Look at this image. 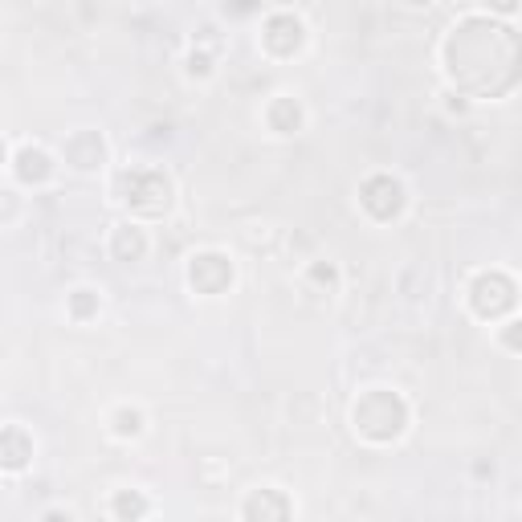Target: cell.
Wrapping results in <instances>:
<instances>
[{"label": "cell", "mask_w": 522, "mask_h": 522, "mask_svg": "<svg viewBox=\"0 0 522 522\" xmlns=\"http://www.w3.org/2000/svg\"><path fill=\"white\" fill-rule=\"evenodd\" d=\"M449 78L473 98H502L522 82V37L490 17H469L445 45Z\"/></svg>", "instance_id": "cell-1"}, {"label": "cell", "mask_w": 522, "mask_h": 522, "mask_svg": "<svg viewBox=\"0 0 522 522\" xmlns=\"http://www.w3.org/2000/svg\"><path fill=\"white\" fill-rule=\"evenodd\" d=\"M404 425H408V404L388 388H372L355 404V429L376 445L396 441L404 433Z\"/></svg>", "instance_id": "cell-2"}, {"label": "cell", "mask_w": 522, "mask_h": 522, "mask_svg": "<svg viewBox=\"0 0 522 522\" xmlns=\"http://www.w3.org/2000/svg\"><path fill=\"white\" fill-rule=\"evenodd\" d=\"M123 200L139 217H160L172 204V184L160 168H135L123 176Z\"/></svg>", "instance_id": "cell-3"}, {"label": "cell", "mask_w": 522, "mask_h": 522, "mask_svg": "<svg viewBox=\"0 0 522 522\" xmlns=\"http://www.w3.org/2000/svg\"><path fill=\"white\" fill-rule=\"evenodd\" d=\"M469 302H473V310L482 319H502L506 310H514L518 290H514V282L506 274H482L478 282L469 286Z\"/></svg>", "instance_id": "cell-4"}, {"label": "cell", "mask_w": 522, "mask_h": 522, "mask_svg": "<svg viewBox=\"0 0 522 522\" xmlns=\"http://www.w3.org/2000/svg\"><path fill=\"white\" fill-rule=\"evenodd\" d=\"M359 200L376 221H392V217L404 208V188H400L392 176H372L359 188Z\"/></svg>", "instance_id": "cell-5"}, {"label": "cell", "mask_w": 522, "mask_h": 522, "mask_svg": "<svg viewBox=\"0 0 522 522\" xmlns=\"http://www.w3.org/2000/svg\"><path fill=\"white\" fill-rule=\"evenodd\" d=\"M188 282H192V290H200V294H225V290H229V282H233L229 257H221V253L192 257V266H188Z\"/></svg>", "instance_id": "cell-6"}, {"label": "cell", "mask_w": 522, "mask_h": 522, "mask_svg": "<svg viewBox=\"0 0 522 522\" xmlns=\"http://www.w3.org/2000/svg\"><path fill=\"white\" fill-rule=\"evenodd\" d=\"M245 522H290V498L282 490H257L245 502Z\"/></svg>", "instance_id": "cell-7"}, {"label": "cell", "mask_w": 522, "mask_h": 522, "mask_svg": "<svg viewBox=\"0 0 522 522\" xmlns=\"http://www.w3.org/2000/svg\"><path fill=\"white\" fill-rule=\"evenodd\" d=\"M261 41H266V49H274V54H294L302 45V21L290 17V13H274V17L266 21Z\"/></svg>", "instance_id": "cell-8"}, {"label": "cell", "mask_w": 522, "mask_h": 522, "mask_svg": "<svg viewBox=\"0 0 522 522\" xmlns=\"http://www.w3.org/2000/svg\"><path fill=\"white\" fill-rule=\"evenodd\" d=\"M102 155H107V147H102V135H98V131H82V135H74V139L66 143V160H70L74 168H82V172L98 168Z\"/></svg>", "instance_id": "cell-9"}, {"label": "cell", "mask_w": 522, "mask_h": 522, "mask_svg": "<svg viewBox=\"0 0 522 522\" xmlns=\"http://www.w3.org/2000/svg\"><path fill=\"white\" fill-rule=\"evenodd\" d=\"M49 172H54V164H49V155H45L41 147H25L17 155V176L29 180V184H41Z\"/></svg>", "instance_id": "cell-10"}, {"label": "cell", "mask_w": 522, "mask_h": 522, "mask_svg": "<svg viewBox=\"0 0 522 522\" xmlns=\"http://www.w3.org/2000/svg\"><path fill=\"white\" fill-rule=\"evenodd\" d=\"M0 445H4V469H21L29 457H33V441H29L17 425L4 429V441Z\"/></svg>", "instance_id": "cell-11"}, {"label": "cell", "mask_w": 522, "mask_h": 522, "mask_svg": "<svg viewBox=\"0 0 522 522\" xmlns=\"http://www.w3.org/2000/svg\"><path fill=\"white\" fill-rule=\"evenodd\" d=\"M111 249H115L119 261H139L143 249H147V241H143V233H139V229L123 225V229H115V241H111Z\"/></svg>", "instance_id": "cell-12"}, {"label": "cell", "mask_w": 522, "mask_h": 522, "mask_svg": "<svg viewBox=\"0 0 522 522\" xmlns=\"http://www.w3.org/2000/svg\"><path fill=\"white\" fill-rule=\"evenodd\" d=\"M298 123H302L298 102H294V98H274V107H270V127L282 131V135H290V131H298Z\"/></svg>", "instance_id": "cell-13"}, {"label": "cell", "mask_w": 522, "mask_h": 522, "mask_svg": "<svg viewBox=\"0 0 522 522\" xmlns=\"http://www.w3.org/2000/svg\"><path fill=\"white\" fill-rule=\"evenodd\" d=\"M115 514L123 522H139L143 514H147V498H143L139 490H119V494H115Z\"/></svg>", "instance_id": "cell-14"}, {"label": "cell", "mask_w": 522, "mask_h": 522, "mask_svg": "<svg viewBox=\"0 0 522 522\" xmlns=\"http://www.w3.org/2000/svg\"><path fill=\"white\" fill-rule=\"evenodd\" d=\"M70 310H74V319H90L98 310V294L94 290H74L70 294Z\"/></svg>", "instance_id": "cell-15"}, {"label": "cell", "mask_w": 522, "mask_h": 522, "mask_svg": "<svg viewBox=\"0 0 522 522\" xmlns=\"http://www.w3.org/2000/svg\"><path fill=\"white\" fill-rule=\"evenodd\" d=\"M115 420H119V433H123V437H135V433H139V429H143V416L139 412H131V408H123V412H119L115 416Z\"/></svg>", "instance_id": "cell-16"}, {"label": "cell", "mask_w": 522, "mask_h": 522, "mask_svg": "<svg viewBox=\"0 0 522 522\" xmlns=\"http://www.w3.org/2000/svg\"><path fill=\"white\" fill-rule=\"evenodd\" d=\"M188 70L200 74V78H204V74L213 70V58H208V54H196V49H192V58H188Z\"/></svg>", "instance_id": "cell-17"}, {"label": "cell", "mask_w": 522, "mask_h": 522, "mask_svg": "<svg viewBox=\"0 0 522 522\" xmlns=\"http://www.w3.org/2000/svg\"><path fill=\"white\" fill-rule=\"evenodd\" d=\"M502 339H506V347H514V351H518V347H522V323H510Z\"/></svg>", "instance_id": "cell-18"}, {"label": "cell", "mask_w": 522, "mask_h": 522, "mask_svg": "<svg viewBox=\"0 0 522 522\" xmlns=\"http://www.w3.org/2000/svg\"><path fill=\"white\" fill-rule=\"evenodd\" d=\"M310 274H314V282L335 286V270H331V266H314V270H310Z\"/></svg>", "instance_id": "cell-19"}, {"label": "cell", "mask_w": 522, "mask_h": 522, "mask_svg": "<svg viewBox=\"0 0 522 522\" xmlns=\"http://www.w3.org/2000/svg\"><path fill=\"white\" fill-rule=\"evenodd\" d=\"M45 522H74V518H70V514H62V510H49V514H45Z\"/></svg>", "instance_id": "cell-20"}]
</instances>
